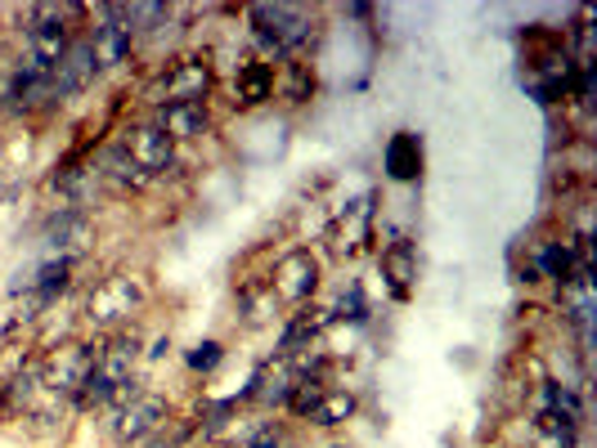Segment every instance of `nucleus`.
Returning <instances> with one entry per match:
<instances>
[{
  "label": "nucleus",
  "instance_id": "15",
  "mask_svg": "<svg viewBox=\"0 0 597 448\" xmlns=\"http://www.w3.org/2000/svg\"><path fill=\"white\" fill-rule=\"evenodd\" d=\"M265 99H275V64L252 59L234 72V103L239 108H261Z\"/></svg>",
  "mask_w": 597,
  "mask_h": 448
},
{
  "label": "nucleus",
  "instance_id": "24",
  "mask_svg": "<svg viewBox=\"0 0 597 448\" xmlns=\"http://www.w3.org/2000/svg\"><path fill=\"white\" fill-rule=\"evenodd\" d=\"M122 10H126V23H131L135 36H148L157 27H167V19H172V10L162 5V0H131V5H122Z\"/></svg>",
  "mask_w": 597,
  "mask_h": 448
},
{
  "label": "nucleus",
  "instance_id": "17",
  "mask_svg": "<svg viewBox=\"0 0 597 448\" xmlns=\"http://www.w3.org/2000/svg\"><path fill=\"white\" fill-rule=\"evenodd\" d=\"M73 269H77V260H45L32 278H23V288L41 301V305H49L54 296H64L68 292V283H73Z\"/></svg>",
  "mask_w": 597,
  "mask_h": 448
},
{
  "label": "nucleus",
  "instance_id": "12",
  "mask_svg": "<svg viewBox=\"0 0 597 448\" xmlns=\"http://www.w3.org/2000/svg\"><path fill=\"white\" fill-rule=\"evenodd\" d=\"M126 157L140 166L144 176H162V171H172V161H176V144L157 131V122H140L126 131Z\"/></svg>",
  "mask_w": 597,
  "mask_h": 448
},
{
  "label": "nucleus",
  "instance_id": "11",
  "mask_svg": "<svg viewBox=\"0 0 597 448\" xmlns=\"http://www.w3.org/2000/svg\"><path fill=\"white\" fill-rule=\"evenodd\" d=\"M90 238H95L90 215L77 211V206H68V211H59V215H49L45 229H41V243L54 251V260H77V251H86Z\"/></svg>",
  "mask_w": 597,
  "mask_h": 448
},
{
  "label": "nucleus",
  "instance_id": "26",
  "mask_svg": "<svg viewBox=\"0 0 597 448\" xmlns=\"http://www.w3.org/2000/svg\"><path fill=\"white\" fill-rule=\"evenodd\" d=\"M221 359H225V350L215 346V341H202L198 350H189V368H194V372H211Z\"/></svg>",
  "mask_w": 597,
  "mask_h": 448
},
{
  "label": "nucleus",
  "instance_id": "19",
  "mask_svg": "<svg viewBox=\"0 0 597 448\" xmlns=\"http://www.w3.org/2000/svg\"><path fill=\"white\" fill-rule=\"evenodd\" d=\"M329 318H333V310H301L288 327H284V341H279V350L284 355H297L301 346H310L314 341V336L323 332V327H329Z\"/></svg>",
  "mask_w": 597,
  "mask_h": 448
},
{
  "label": "nucleus",
  "instance_id": "1",
  "mask_svg": "<svg viewBox=\"0 0 597 448\" xmlns=\"http://www.w3.org/2000/svg\"><path fill=\"white\" fill-rule=\"evenodd\" d=\"M135 359L140 336L135 332H108L99 346H90V372L77 390V408H122L135 395Z\"/></svg>",
  "mask_w": 597,
  "mask_h": 448
},
{
  "label": "nucleus",
  "instance_id": "13",
  "mask_svg": "<svg viewBox=\"0 0 597 448\" xmlns=\"http://www.w3.org/2000/svg\"><path fill=\"white\" fill-rule=\"evenodd\" d=\"M329 243H333V256H355L364 251V243H373V193H364L338 215Z\"/></svg>",
  "mask_w": 597,
  "mask_h": 448
},
{
  "label": "nucleus",
  "instance_id": "8",
  "mask_svg": "<svg viewBox=\"0 0 597 448\" xmlns=\"http://www.w3.org/2000/svg\"><path fill=\"white\" fill-rule=\"evenodd\" d=\"M167 422H172V404L162 400V395H153V390H135V395H131V400L118 408V417H113V435H118L122 444H140V439L157 435Z\"/></svg>",
  "mask_w": 597,
  "mask_h": 448
},
{
  "label": "nucleus",
  "instance_id": "14",
  "mask_svg": "<svg viewBox=\"0 0 597 448\" xmlns=\"http://www.w3.org/2000/svg\"><path fill=\"white\" fill-rule=\"evenodd\" d=\"M153 122L172 144L176 139H202L211 131V112H207V103H176V108H157Z\"/></svg>",
  "mask_w": 597,
  "mask_h": 448
},
{
  "label": "nucleus",
  "instance_id": "4",
  "mask_svg": "<svg viewBox=\"0 0 597 448\" xmlns=\"http://www.w3.org/2000/svg\"><path fill=\"white\" fill-rule=\"evenodd\" d=\"M144 305H148V278L113 273L86 296V318L103 332H122V323H131V314H140Z\"/></svg>",
  "mask_w": 597,
  "mask_h": 448
},
{
  "label": "nucleus",
  "instance_id": "23",
  "mask_svg": "<svg viewBox=\"0 0 597 448\" xmlns=\"http://www.w3.org/2000/svg\"><path fill=\"white\" fill-rule=\"evenodd\" d=\"M323 390H329V385H323V377L314 372H301L297 381H292V390H288V400H284V408L292 413V417H310L314 413V404L323 400Z\"/></svg>",
  "mask_w": 597,
  "mask_h": 448
},
{
  "label": "nucleus",
  "instance_id": "5",
  "mask_svg": "<svg viewBox=\"0 0 597 448\" xmlns=\"http://www.w3.org/2000/svg\"><path fill=\"white\" fill-rule=\"evenodd\" d=\"M211 86H215V77H211V64L202 59V54H189V59H176L172 68H162V72L148 81L144 99H148L153 108H176V103H207Z\"/></svg>",
  "mask_w": 597,
  "mask_h": 448
},
{
  "label": "nucleus",
  "instance_id": "29",
  "mask_svg": "<svg viewBox=\"0 0 597 448\" xmlns=\"http://www.w3.org/2000/svg\"><path fill=\"white\" fill-rule=\"evenodd\" d=\"M333 448H346V444H333Z\"/></svg>",
  "mask_w": 597,
  "mask_h": 448
},
{
  "label": "nucleus",
  "instance_id": "20",
  "mask_svg": "<svg viewBox=\"0 0 597 448\" xmlns=\"http://www.w3.org/2000/svg\"><path fill=\"white\" fill-rule=\"evenodd\" d=\"M95 176L99 180H108V184H113V189H140L148 176L140 171V166L126 157V148H108L103 153V161L95 166Z\"/></svg>",
  "mask_w": 597,
  "mask_h": 448
},
{
  "label": "nucleus",
  "instance_id": "28",
  "mask_svg": "<svg viewBox=\"0 0 597 448\" xmlns=\"http://www.w3.org/2000/svg\"><path fill=\"white\" fill-rule=\"evenodd\" d=\"M279 448H297V444H279Z\"/></svg>",
  "mask_w": 597,
  "mask_h": 448
},
{
  "label": "nucleus",
  "instance_id": "22",
  "mask_svg": "<svg viewBox=\"0 0 597 448\" xmlns=\"http://www.w3.org/2000/svg\"><path fill=\"white\" fill-rule=\"evenodd\" d=\"M355 408H360V404H355V395H351V390H323V400L314 404L310 422L329 430V426H342V422H351V417H355Z\"/></svg>",
  "mask_w": 597,
  "mask_h": 448
},
{
  "label": "nucleus",
  "instance_id": "7",
  "mask_svg": "<svg viewBox=\"0 0 597 448\" xmlns=\"http://www.w3.org/2000/svg\"><path fill=\"white\" fill-rule=\"evenodd\" d=\"M90 49H95V59L99 68H118L131 59V49H135V32L126 23V10L122 5H99L95 10V27H90Z\"/></svg>",
  "mask_w": 597,
  "mask_h": 448
},
{
  "label": "nucleus",
  "instance_id": "10",
  "mask_svg": "<svg viewBox=\"0 0 597 448\" xmlns=\"http://www.w3.org/2000/svg\"><path fill=\"white\" fill-rule=\"evenodd\" d=\"M95 77H99V59H95L90 41H86V36H73V45L64 49L59 68H54V77H49L54 99H68V94L90 90V86H95Z\"/></svg>",
  "mask_w": 597,
  "mask_h": 448
},
{
  "label": "nucleus",
  "instance_id": "2",
  "mask_svg": "<svg viewBox=\"0 0 597 448\" xmlns=\"http://www.w3.org/2000/svg\"><path fill=\"white\" fill-rule=\"evenodd\" d=\"M81 14H86V5H36L27 14L19 77L49 81L54 68H59V59H64V49L73 45V19H81Z\"/></svg>",
  "mask_w": 597,
  "mask_h": 448
},
{
  "label": "nucleus",
  "instance_id": "18",
  "mask_svg": "<svg viewBox=\"0 0 597 448\" xmlns=\"http://www.w3.org/2000/svg\"><path fill=\"white\" fill-rule=\"evenodd\" d=\"M383 273L391 278V292L405 301L409 288H413V278H418V256H413V247H409V243H391V247L383 251Z\"/></svg>",
  "mask_w": 597,
  "mask_h": 448
},
{
  "label": "nucleus",
  "instance_id": "6",
  "mask_svg": "<svg viewBox=\"0 0 597 448\" xmlns=\"http://www.w3.org/2000/svg\"><path fill=\"white\" fill-rule=\"evenodd\" d=\"M36 372H41V390L49 400H77V390H81V381L90 372V346H81V341L54 346L36 363Z\"/></svg>",
  "mask_w": 597,
  "mask_h": 448
},
{
  "label": "nucleus",
  "instance_id": "3",
  "mask_svg": "<svg viewBox=\"0 0 597 448\" xmlns=\"http://www.w3.org/2000/svg\"><path fill=\"white\" fill-rule=\"evenodd\" d=\"M252 36L261 41V49L269 59H297V54L314 41V14L301 5H252L247 10Z\"/></svg>",
  "mask_w": 597,
  "mask_h": 448
},
{
  "label": "nucleus",
  "instance_id": "27",
  "mask_svg": "<svg viewBox=\"0 0 597 448\" xmlns=\"http://www.w3.org/2000/svg\"><path fill=\"white\" fill-rule=\"evenodd\" d=\"M284 439H279V430H261L252 444H243V448H279Z\"/></svg>",
  "mask_w": 597,
  "mask_h": 448
},
{
  "label": "nucleus",
  "instance_id": "16",
  "mask_svg": "<svg viewBox=\"0 0 597 448\" xmlns=\"http://www.w3.org/2000/svg\"><path fill=\"white\" fill-rule=\"evenodd\" d=\"M387 176L400 180V184H413L422 176V139L413 131L391 135V144H387Z\"/></svg>",
  "mask_w": 597,
  "mask_h": 448
},
{
  "label": "nucleus",
  "instance_id": "25",
  "mask_svg": "<svg viewBox=\"0 0 597 448\" xmlns=\"http://www.w3.org/2000/svg\"><path fill=\"white\" fill-rule=\"evenodd\" d=\"M27 350H32V346H5V355H0V381H5V385H10L27 363H32V355H27Z\"/></svg>",
  "mask_w": 597,
  "mask_h": 448
},
{
  "label": "nucleus",
  "instance_id": "9",
  "mask_svg": "<svg viewBox=\"0 0 597 448\" xmlns=\"http://www.w3.org/2000/svg\"><path fill=\"white\" fill-rule=\"evenodd\" d=\"M314 288H319V260L310 251H301V247L288 251L275 265V273H269V292H275V301H288V305L310 301Z\"/></svg>",
  "mask_w": 597,
  "mask_h": 448
},
{
  "label": "nucleus",
  "instance_id": "21",
  "mask_svg": "<svg viewBox=\"0 0 597 448\" xmlns=\"http://www.w3.org/2000/svg\"><path fill=\"white\" fill-rule=\"evenodd\" d=\"M275 90L288 99V103H306L314 94V68L301 64V59H288L279 72H275Z\"/></svg>",
  "mask_w": 597,
  "mask_h": 448
}]
</instances>
